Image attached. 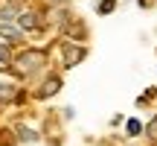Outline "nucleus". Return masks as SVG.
<instances>
[{
    "label": "nucleus",
    "instance_id": "4",
    "mask_svg": "<svg viewBox=\"0 0 157 146\" xmlns=\"http://www.w3.org/2000/svg\"><path fill=\"white\" fill-rule=\"evenodd\" d=\"M0 38H6V41H17V38H21V29L12 26V23H0Z\"/></svg>",
    "mask_w": 157,
    "mask_h": 146
},
{
    "label": "nucleus",
    "instance_id": "1",
    "mask_svg": "<svg viewBox=\"0 0 157 146\" xmlns=\"http://www.w3.org/2000/svg\"><path fill=\"white\" fill-rule=\"evenodd\" d=\"M15 62H17V67L23 73H32V70H38L41 64H44V53L41 50H29V53H23V56H17Z\"/></svg>",
    "mask_w": 157,
    "mask_h": 146
},
{
    "label": "nucleus",
    "instance_id": "6",
    "mask_svg": "<svg viewBox=\"0 0 157 146\" xmlns=\"http://www.w3.org/2000/svg\"><path fill=\"white\" fill-rule=\"evenodd\" d=\"M17 23H21V29H35V26H38V23H35V15H32V12H21Z\"/></svg>",
    "mask_w": 157,
    "mask_h": 146
},
{
    "label": "nucleus",
    "instance_id": "8",
    "mask_svg": "<svg viewBox=\"0 0 157 146\" xmlns=\"http://www.w3.org/2000/svg\"><path fill=\"white\" fill-rule=\"evenodd\" d=\"M17 132H21V137H23V140H35V137H38V135H35L32 129H23V126H21Z\"/></svg>",
    "mask_w": 157,
    "mask_h": 146
},
{
    "label": "nucleus",
    "instance_id": "2",
    "mask_svg": "<svg viewBox=\"0 0 157 146\" xmlns=\"http://www.w3.org/2000/svg\"><path fill=\"white\" fill-rule=\"evenodd\" d=\"M84 56H87L84 47H70V44H67V47H64V67H76Z\"/></svg>",
    "mask_w": 157,
    "mask_h": 146
},
{
    "label": "nucleus",
    "instance_id": "12",
    "mask_svg": "<svg viewBox=\"0 0 157 146\" xmlns=\"http://www.w3.org/2000/svg\"><path fill=\"white\" fill-rule=\"evenodd\" d=\"M148 137H157V117L148 123Z\"/></svg>",
    "mask_w": 157,
    "mask_h": 146
},
{
    "label": "nucleus",
    "instance_id": "3",
    "mask_svg": "<svg viewBox=\"0 0 157 146\" xmlns=\"http://www.w3.org/2000/svg\"><path fill=\"white\" fill-rule=\"evenodd\" d=\"M17 18H21V3H6L0 9V23H12Z\"/></svg>",
    "mask_w": 157,
    "mask_h": 146
},
{
    "label": "nucleus",
    "instance_id": "7",
    "mask_svg": "<svg viewBox=\"0 0 157 146\" xmlns=\"http://www.w3.org/2000/svg\"><path fill=\"white\" fill-rule=\"evenodd\" d=\"M15 96V85H0V102H9Z\"/></svg>",
    "mask_w": 157,
    "mask_h": 146
},
{
    "label": "nucleus",
    "instance_id": "9",
    "mask_svg": "<svg viewBox=\"0 0 157 146\" xmlns=\"http://www.w3.org/2000/svg\"><path fill=\"white\" fill-rule=\"evenodd\" d=\"M0 62H3V64H9V62H12V53H9V47H0Z\"/></svg>",
    "mask_w": 157,
    "mask_h": 146
},
{
    "label": "nucleus",
    "instance_id": "11",
    "mask_svg": "<svg viewBox=\"0 0 157 146\" xmlns=\"http://www.w3.org/2000/svg\"><path fill=\"white\" fill-rule=\"evenodd\" d=\"M99 12H102V15H108V12H113V0H105V3H99Z\"/></svg>",
    "mask_w": 157,
    "mask_h": 146
},
{
    "label": "nucleus",
    "instance_id": "5",
    "mask_svg": "<svg viewBox=\"0 0 157 146\" xmlns=\"http://www.w3.org/2000/svg\"><path fill=\"white\" fill-rule=\"evenodd\" d=\"M58 88H61V79L58 76H50L44 82V91H41V96H52V94H58Z\"/></svg>",
    "mask_w": 157,
    "mask_h": 146
},
{
    "label": "nucleus",
    "instance_id": "10",
    "mask_svg": "<svg viewBox=\"0 0 157 146\" xmlns=\"http://www.w3.org/2000/svg\"><path fill=\"white\" fill-rule=\"evenodd\" d=\"M140 129L143 126L137 123V120H128V135H140Z\"/></svg>",
    "mask_w": 157,
    "mask_h": 146
},
{
    "label": "nucleus",
    "instance_id": "13",
    "mask_svg": "<svg viewBox=\"0 0 157 146\" xmlns=\"http://www.w3.org/2000/svg\"><path fill=\"white\" fill-rule=\"evenodd\" d=\"M52 3H58V0H52Z\"/></svg>",
    "mask_w": 157,
    "mask_h": 146
}]
</instances>
